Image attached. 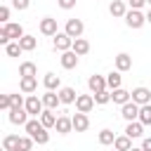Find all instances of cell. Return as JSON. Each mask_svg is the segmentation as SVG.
Listing matches in <instances>:
<instances>
[{"label":"cell","instance_id":"cell-27","mask_svg":"<svg viewBox=\"0 0 151 151\" xmlns=\"http://www.w3.org/2000/svg\"><path fill=\"white\" fill-rule=\"evenodd\" d=\"M57 118H59V116H54V111H50V109H45V111L40 113V123H42L47 130L57 125Z\"/></svg>","mask_w":151,"mask_h":151},{"label":"cell","instance_id":"cell-9","mask_svg":"<svg viewBox=\"0 0 151 151\" xmlns=\"http://www.w3.org/2000/svg\"><path fill=\"white\" fill-rule=\"evenodd\" d=\"M9 116V123L12 125H26L31 118H28V111H26V106H21V109H12V111H7Z\"/></svg>","mask_w":151,"mask_h":151},{"label":"cell","instance_id":"cell-13","mask_svg":"<svg viewBox=\"0 0 151 151\" xmlns=\"http://www.w3.org/2000/svg\"><path fill=\"white\" fill-rule=\"evenodd\" d=\"M113 64H116V71H130L132 68V57L127 54V52H120V54H116V59H113Z\"/></svg>","mask_w":151,"mask_h":151},{"label":"cell","instance_id":"cell-2","mask_svg":"<svg viewBox=\"0 0 151 151\" xmlns=\"http://www.w3.org/2000/svg\"><path fill=\"white\" fill-rule=\"evenodd\" d=\"M125 24L130 26V28H142L144 24H146V14H142V9H127V14H125Z\"/></svg>","mask_w":151,"mask_h":151},{"label":"cell","instance_id":"cell-7","mask_svg":"<svg viewBox=\"0 0 151 151\" xmlns=\"http://www.w3.org/2000/svg\"><path fill=\"white\" fill-rule=\"evenodd\" d=\"M94 109V97L92 94H78L76 99V111L78 113H90Z\"/></svg>","mask_w":151,"mask_h":151},{"label":"cell","instance_id":"cell-21","mask_svg":"<svg viewBox=\"0 0 151 151\" xmlns=\"http://www.w3.org/2000/svg\"><path fill=\"white\" fill-rule=\"evenodd\" d=\"M19 76L21 78H35L38 76V66L33 61H24V64H19Z\"/></svg>","mask_w":151,"mask_h":151},{"label":"cell","instance_id":"cell-41","mask_svg":"<svg viewBox=\"0 0 151 151\" xmlns=\"http://www.w3.org/2000/svg\"><path fill=\"white\" fill-rule=\"evenodd\" d=\"M127 5H130V9H142L146 5V0H127Z\"/></svg>","mask_w":151,"mask_h":151},{"label":"cell","instance_id":"cell-36","mask_svg":"<svg viewBox=\"0 0 151 151\" xmlns=\"http://www.w3.org/2000/svg\"><path fill=\"white\" fill-rule=\"evenodd\" d=\"M9 42H12V38H9L7 28H5V26H0V45H5V47H7Z\"/></svg>","mask_w":151,"mask_h":151},{"label":"cell","instance_id":"cell-34","mask_svg":"<svg viewBox=\"0 0 151 151\" xmlns=\"http://www.w3.org/2000/svg\"><path fill=\"white\" fill-rule=\"evenodd\" d=\"M33 144H35V142H33V139H31L28 134H26V137H19L17 151H31V149H33Z\"/></svg>","mask_w":151,"mask_h":151},{"label":"cell","instance_id":"cell-4","mask_svg":"<svg viewBox=\"0 0 151 151\" xmlns=\"http://www.w3.org/2000/svg\"><path fill=\"white\" fill-rule=\"evenodd\" d=\"M26 111H28V116H35V118H40V113L45 111V104H42V97H35V94H28V97H26Z\"/></svg>","mask_w":151,"mask_h":151},{"label":"cell","instance_id":"cell-19","mask_svg":"<svg viewBox=\"0 0 151 151\" xmlns=\"http://www.w3.org/2000/svg\"><path fill=\"white\" fill-rule=\"evenodd\" d=\"M109 12H111V17H116V19H125V14H127V7H125V2L123 0H111V5H109Z\"/></svg>","mask_w":151,"mask_h":151},{"label":"cell","instance_id":"cell-30","mask_svg":"<svg viewBox=\"0 0 151 151\" xmlns=\"http://www.w3.org/2000/svg\"><path fill=\"white\" fill-rule=\"evenodd\" d=\"M19 45H21V50H24V52H31V50H35V47H38V40H35L33 35H24V38L19 40Z\"/></svg>","mask_w":151,"mask_h":151},{"label":"cell","instance_id":"cell-5","mask_svg":"<svg viewBox=\"0 0 151 151\" xmlns=\"http://www.w3.org/2000/svg\"><path fill=\"white\" fill-rule=\"evenodd\" d=\"M83 31H85V24H83L80 19H68L66 26H64V33L71 35L73 40H76V38H83Z\"/></svg>","mask_w":151,"mask_h":151},{"label":"cell","instance_id":"cell-16","mask_svg":"<svg viewBox=\"0 0 151 151\" xmlns=\"http://www.w3.org/2000/svg\"><path fill=\"white\" fill-rule=\"evenodd\" d=\"M71 120H73V130H76V132H85V130L90 127L87 113H76V116H71Z\"/></svg>","mask_w":151,"mask_h":151},{"label":"cell","instance_id":"cell-26","mask_svg":"<svg viewBox=\"0 0 151 151\" xmlns=\"http://www.w3.org/2000/svg\"><path fill=\"white\" fill-rule=\"evenodd\" d=\"M71 50H73V52H76L78 57H85V54L90 52V42H87L85 38H76V40H73V47H71Z\"/></svg>","mask_w":151,"mask_h":151},{"label":"cell","instance_id":"cell-44","mask_svg":"<svg viewBox=\"0 0 151 151\" xmlns=\"http://www.w3.org/2000/svg\"><path fill=\"white\" fill-rule=\"evenodd\" d=\"M130 151H144V149H142V146H139V149H134V146H132V149H130Z\"/></svg>","mask_w":151,"mask_h":151},{"label":"cell","instance_id":"cell-33","mask_svg":"<svg viewBox=\"0 0 151 151\" xmlns=\"http://www.w3.org/2000/svg\"><path fill=\"white\" fill-rule=\"evenodd\" d=\"M139 123L142 125H151V104H146V106L139 109Z\"/></svg>","mask_w":151,"mask_h":151},{"label":"cell","instance_id":"cell-6","mask_svg":"<svg viewBox=\"0 0 151 151\" xmlns=\"http://www.w3.org/2000/svg\"><path fill=\"white\" fill-rule=\"evenodd\" d=\"M40 33L42 35H50V38H54L57 33H59V26H57V19H52V17H42L40 19Z\"/></svg>","mask_w":151,"mask_h":151},{"label":"cell","instance_id":"cell-15","mask_svg":"<svg viewBox=\"0 0 151 151\" xmlns=\"http://www.w3.org/2000/svg\"><path fill=\"white\" fill-rule=\"evenodd\" d=\"M42 85H45V90H50V92H59L61 90V80H59V76L57 73H45V78H42Z\"/></svg>","mask_w":151,"mask_h":151},{"label":"cell","instance_id":"cell-18","mask_svg":"<svg viewBox=\"0 0 151 151\" xmlns=\"http://www.w3.org/2000/svg\"><path fill=\"white\" fill-rule=\"evenodd\" d=\"M125 134H127L130 139H139V137L144 134V125H142L139 120H132V123L125 125Z\"/></svg>","mask_w":151,"mask_h":151},{"label":"cell","instance_id":"cell-12","mask_svg":"<svg viewBox=\"0 0 151 151\" xmlns=\"http://www.w3.org/2000/svg\"><path fill=\"white\" fill-rule=\"evenodd\" d=\"M59 61H61V68L71 71V68H76V66H78V54H76L73 50H68V52H61Z\"/></svg>","mask_w":151,"mask_h":151},{"label":"cell","instance_id":"cell-14","mask_svg":"<svg viewBox=\"0 0 151 151\" xmlns=\"http://www.w3.org/2000/svg\"><path fill=\"white\" fill-rule=\"evenodd\" d=\"M111 101H113V104H118V106H125L127 101H132V92H127V90L118 87V90H113V92H111Z\"/></svg>","mask_w":151,"mask_h":151},{"label":"cell","instance_id":"cell-28","mask_svg":"<svg viewBox=\"0 0 151 151\" xmlns=\"http://www.w3.org/2000/svg\"><path fill=\"white\" fill-rule=\"evenodd\" d=\"M113 149H116V151H130V149H132V139H130L127 134H120V137H116Z\"/></svg>","mask_w":151,"mask_h":151},{"label":"cell","instance_id":"cell-29","mask_svg":"<svg viewBox=\"0 0 151 151\" xmlns=\"http://www.w3.org/2000/svg\"><path fill=\"white\" fill-rule=\"evenodd\" d=\"M19 144V134H5L2 137V151H17Z\"/></svg>","mask_w":151,"mask_h":151},{"label":"cell","instance_id":"cell-32","mask_svg":"<svg viewBox=\"0 0 151 151\" xmlns=\"http://www.w3.org/2000/svg\"><path fill=\"white\" fill-rule=\"evenodd\" d=\"M92 97H94V104L104 106V104H109V101H111V90H101V92H94Z\"/></svg>","mask_w":151,"mask_h":151},{"label":"cell","instance_id":"cell-45","mask_svg":"<svg viewBox=\"0 0 151 151\" xmlns=\"http://www.w3.org/2000/svg\"><path fill=\"white\" fill-rule=\"evenodd\" d=\"M146 5H149V7H151V0H146Z\"/></svg>","mask_w":151,"mask_h":151},{"label":"cell","instance_id":"cell-38","mask_svg":"<svg viewBox=\"0 0 151 151\" xmlns=\"http://www.w3.org/2000/svg\"><path fill=\"white\" fill-rule=\"evenodd\" d=\"M28 5H31V0H12V7H14V9H19V12L28 9Z\"/></svg>","mask_w":151,"mask_h":151},{"label":"cell","instance_id":"cell-11","mask_svg":"<svg viewBox=\"0 0 151 151\" xmlns=\"http://www.w3.org/2000/svg\"><path fill=\"white\" fill-rule=\"evenodd\" d=\"M87 87H90V92L94 94V92H101V90H109L106 87V76H90L87 78Z\"/></svg>","mask_w":151,"mask_h":151},{"label":"cell","instance_id":"cell-35","mask_svg":"<svg viewBox=\"0 0 151 151\" xmlns=\"http://www.w3.org/2000/svg\"><path fill=\"white\" fill-rule=\"evenodd\" d=\"M21 52H24V50H21L19 42H9V45L5 47V54H7V57H19Z\"/></svg>","mask_w":151,"mask_h":151},{"label":"cell","instance_id":"cell-20","mask_svg":"<svg viewBox=\"0 0 151 151\" xmlns=\"http://www.w3.org/2000/svg\"><path fill=\"white\" fill-rule=\"evenodd\" d=\"M5 28H7V33H9V38H12L14 42H19V40H21L24 35H26V33H24V26H21V24H12V21H9V24H5Z\"/></svg>","mask_w":151,"mask_h":151},{"label":"cell","instance_id":"cell-40","mask_svg":"<svg viewBox=\"0 0 151 151\" xmlns=\"http://www.w3.org/2000/svg\"><path fill=\"white\" fill-rule=\"evenodd\" d=\"M76 2H78V0H57V5H59L61 9H73Z\"/></svg>","mask_w":151,"mask_h":151},{"label":"cell","instance_id":"cell-10","mask_svg":"<svg viewBox=\"0 0 151 151\" xmlns=\"http://www.w3.org/2000/svg\"><path fill=\"white\" fill-rule=\"evenodd\" d=\"M132 101L139 104V106L151 104V90H149V87H134V90H132Z\"/></svg>","mask_w":151,"mask_h":151},{"label":"cell","instance_id":"cell-8","mask_svg":"<svg viewBox=\"0 0 151 151\" xmlns=\"http://www.w3.org/2000/svg\"><path fill=\"white\" fill-rule=\"evenodd\" d=\"M139 104H134V101H127L125 106H120V116L127 120V123H132V120H139Z\"/></svg>","mask_w":151,"mask_h":151},{"label":"cell","instance_id":"cell-3","mask_svg":"<svg viewBox=\"0 0 151 151\" xmlns=\"http://www.w3.org/2000/svg\"><path fill=\"white\" fill-rule=\"evenodd\" d=\"M52 47H54L57 52H68V50L73 47V38H71V35H66L64 31H59V33L52 38Z\"/></svg>","mask_w":151,"mask_h":151},{"label":"cell","instance_id":"cell-24","mask_svg":"<svg viewBox=\"0 0 151 151\" xmlns=\"http://www.w3.org/2000/svg\"><path fill=\"white\" fill-rule=\"evenodd\" d=\"M42 104H45V109L54 111V109L61 104V99H59V94H57V92H50V90H47V92L42 94Z\"/></svg>","mask_w":151,"mask_h":151},{"label":"cell","instance_id":"cell-39","mask_svg":"<svg viewBox=\"0 0 151 151\" xmlns=\"http://www.w3.org/2000/svg\"><path fill=\"white\" fill-rule=\"evenodd\" d=\"M0 21H2V26H5V24H9V7H7V5H2V7H0Z\"/></svg>","mask_w":151,"mask_h":151},{"label":"cell","instance_id":"cell-37","mask_svg":"<svg viewBox=\"0 0 151 151\" xmlns=\"http://www.w3.org/2000/svg\"><path fill=\"white\" fill-rule=\"evenodd\" d=\"M0 109H2V111H9V109H12V99H9V94H0Z\"/></svg>","mask_w":151,"mask_h":151},{"label":"cell","instance_id":"cell-17","mask_svg":"<svg viewBox=\"0 0 151 151\" xmlns=\"http://www.w3.org/2000/svg\"><path fill=\"white\" fill-rule=\"evenodd\" d=\"M54 130H57L59 134H68V132H73V120H71L68 116H59V118H57Z\"/></svg>","mask_w":151,"mask_h":151},{"label":"cell","instance_id":"cell-31","mask_svg":"<svg viewBox=\"0 0 151 151\" xmlns=\"http://www.w3.org/2000/svg\"><path fill=\"white\" fill-rule=\"evenodd\" d=\"M113 142H116V134H113L111 130H106V127H104V130L99 132V144H101V146H111Z\"/></svg>","mask_w":151,"mask_h":151},{"label":"cell","instance_id":"cell-1","mask_svg":"<svg viewBox=\"0 0 151 151\" xmlns=\"http://www.w3.org/2000/svg\"><path fill=\"white\" fill-rule=\"evenodd\" d=\"M24 130H26V134H28L35 144H47V142H50V132H47V127H45L38 118H31V120L24 125Z\"/></svg>","mask_w":151,"mask_h":151},{"label":"cell","instance_id":"cell-43","mask_svg":"<svg viewBox=\"0 0 151 151\" xmlns=\"http://www.w3.org/2000/svg\"><path fill=\"white\" fill-rule=\"evenodd\" d=\"M146 24H151V7H149V12H146Z\"/></svg>","mask_w":151,"mask_h":151},{"label":"cell","instance_id":"cell-46","mask_svg":"<svg viewBox=\"0 0 151 151\" xmlns=\"http://www.w3.org/2000/svg\"><path fill=\"white\" fill-rule=\"evenodd\" d=\"M113 151H116V149H113Z\"/></svg>","mask_w":151,"mask_h":151},{"label":"cell","instance_id":"cell-23","mask_svg":"<svg viewBox=\"0 0 151 151\" xmlns=\"http://www.w3.org/2000/svg\"><path fill=\"white\" fill-rule=\"evenodd\" d=\"M57 94H59L61 104H76V99H78V92H76L73 87H61Z\"/></svg>","mask_w":151,"mask_h":151},{"label":"cell","instance_id":"cell-25","mask_svg":"<svg viewBox=\"0 0 151 151\" xmlns=\"http://www.w3.org/2000/svg\"><path fill=\"white\" fill-rule=\"evenodd\" d=\"M123 85V76H120V71H111L109 76H106V87L113 92V90H118Z\"/></svg>","mask_w":151,"mask_h":151},{"label":"cell","instance_id":"cell-42","mask_svg":"<svg viewBox=\"0 0 151 151\" xmlns=\"http://www.w3.org/2000/svg\"><path fill=\"white\" fill-rule=\"evenodd\" d=\"M142 149L144 151H151V137H144L142 139Z\"/></svg>","mask_w":151,"mask_h":151},{"label":"cell","instance_id":"cell-22","mask_svg":"<svg viewBox=\"0 0 151 151\" xmlns=\"http://www.w3.org/2000/svg\"><path fill=\"white\" fill-rule=\"evenodd\" d=\"M19 90L24 94H33L38 90V78H21L19 80Z\"/></svg>","mask_w":151,"mask_h":151}]
</instances>
